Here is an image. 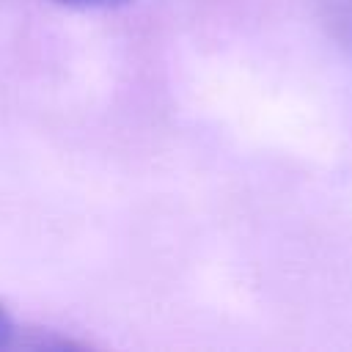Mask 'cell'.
<instances>
[{"label":"cell","mask_w":352,"mask_h":352,"mask_svg":"<svg viewBox=\"0 0 352 352\" xmlns=\"http://www.w3.org/2000/svg\"><path fill=\"white\" fill-rule=\"evenodd\" d=\"M314 3L327 36L346 58H352V0H314Z\"/></svg>","instance_id":"1"},{"label":"cell","mask_w":352,"mask_h":352,"mask_svg":"<svg viewBox=\"0 0 352 352\" xmlns=\"http://www.w3.org/2000/svg\"><path fill=\"white\" fill-rule=\"evenodd\" d=\"M52 3H60L66 8H116L132 0H52Z\"/></svg>","instance_id":"3"},{"label":"cell","mask_w":352,"mask_h":352,"mask_svg":"<svg viewBox=\"0 0 352 352\" xmlns=\"http://www.w3.org/2000/svg\"><path fill=\"white\" fill-rule=\"evenodd\" d=\"M19 327H16V322L11 319V314L6 311V305L0 302V349H8V346H16V341H19Z\"/></svg>","instance_id":"2"}]
</instances>
